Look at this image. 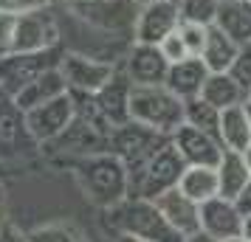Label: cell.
I'll use <instances>...</instances> for the list:
<instances>
[{"label": "cell", "instance_id": "obj_25", "mask_svg": "<svg viewBox=\"0 0 251 242\" xmlns=\"http://www.w3.org/2000/svg\"><path fill=\"white\" fill-rule=\"evenodd\" d=\"M220 113L223 110H217L215 104H209L201 96L183 102V124H192V127L215 132V135H217V130H220Z\"/></svg>", "mask_w": 251, "mask_h": 242}, {"label": "cell", "instance_id": "obj_4", "mask_svg": "<svg viewBox=\"0 0 251 242\" xmlns=\"http://www.w3.org/2000/svg\"><path fill=\"white\" fill-rule=\"evenodd\" d=\"M186 169V161L181 158V152L175 150L172 138L167 144H161L158 152L144 163V169L130 177V197H147L155 200L164 192H170L181 183V175Z\"/></svg>", "mask_w": 251, "mask_h": 242}, {"label": "cell", "instance_id": "obj_17", "mask_svg": "<svg viewBox=\"0 0 251 242\" xmlns=\"http://www.w3.org/2000/svg\"><path fill=\"white\" fill-rule=\"evenodd\" d=\"M209 73H212V70L206 68L203 59L189 57V59H183V62L170 65V73H167V82H164V85H167L178 99L189 102V99H198V96H201L206 79H209Z\"/></svg>", "mask_w": 251, "mask_h": 242}, {"label": "cell", "instance_id": "obj_19", "mask_svg": "<svg viewBox=\"0 0 251 242\" xmlns=\"http://www.w3.org/2000/svg\"><path fill=\"white\" fill-rule=\"evenodd\" d=\"M62 93H68V85H65V76H62V70H59V65H57V68L40 73L34 82H28L14 99H17V104L28 113V110H34L40 104H46V102H51V99L62 96Z\"/></svg>", "mask_w": 251, "mask_h": 242}, {"label": "cell", "instance_id": "obj_26", "mask_svg": "<svg viewBox=\"0 0 251 242\" xmlns=\"http://www.w3.org/2000/svg\"><path fill=\"white\" fill-rule=\"evenodd\" d=\"M183 23H198V25H215L217 12H220V0H178Z\"/></svg>", "mask_w": 251, "mask_h": 242}, {"label": "cell", "instance_id": "obj_22", "mask_svg": "<svg viewBox=\"0 0 251 242\" xmlns=\"http://www.w3.org/2000/svg\"><path fill=\"white\" fill-rule=\"evenodd\" d=\"M186 197H192L195 203H206L212 197L220 195V183H217V166H186L178 183Z\"/></svg>", "mask_w": 251, "mask_h": 242}, {"label": "cell", "instance_id": "obj_35", "mask_svg": "<svg viewBox=\"0 0 251 242\" xmlns=\"http://www.w3.org/2000/svg\"><path fill=\"white\" fill-rule=\"evenodd\" d=\"M243 234H246V237H251V211H246V214H243Z\"/></svg>", "mask_w": 251, "mask_h": 242}, {"label": "cell", "instance_id": "obj_18", "mask_svg": "<svg viewBox=\"0 0 251 242\" xmlns=\"http://www.w3.org/2000/svg\"><path fill=\"white\" fill-rule=\"evenodd\" d=\"M217 183H220V197H228V200L243 197V192L251 183V169L243 158V152L234 150L223 152V158L217 163Z\"/></svg>", "mask_w": 251, "mask_h": 242}, {"label": "cell", "instance_id": "obj_21", "mask_svg": "<svg viewBox=\"0 0 251 242\" xmlns=\"http://www.w3.org/2000/svg\"><path fill=\"white\" fill-rule=\"evenodd\" d=\"M237 51H240V43H234L217 23L209 25V34H206V45H203L201 59L206 62V68L212 70V73H220V70L231 68Z\"/></svg>", "mask_w": 251, "mask_h": 242}, {"label": "cell", "instance_id": "obj_36", "mask_svg": "<svg viewBox=\"0 0 251 242\" xmlns=\"http://www.w3.org/2000/svg\"><path fill=\"white\" fill-rule=\"evenodd\" d=\"M186 242H215V240H209L206 234H195V237H189Z\"/></svg>", "mask_w": 251, "mask_h": 242}, {"label": "cell", "instance_id": "obj_8", "mask_svg": "<svg viewBox=\"0 0 251 242\" xmlns=\"http://www.w3.org/2000/svg\"><path fill=\"white\" fill-rule=\"evenodd\" d=\"M59 57H62L59 48H48V51H37V54H9V57H0V88L9 90L12 96H17L40 73L57 68Z\"/></svg>", "mask_w": 251, "mask_h": 242}, {"label": "cell", "instance_id": "obj_14", "mask_svg": "<svg viewBox=\"0 0 251 242\" xmlns=\"http://www.w3.org/2000/svg\"><path fill=\"white\" fill-rule=\"evenodd\" d=\"M125 73L133 85H164L170 73V62L164 59L158 45L133 43L130 54L125 59Z\"/></svg>", "mask_w": 251, "mask_h": 242}, {"label": "cell", "instance_id": "obj_29", "mask_svg": "<svg viewBox=\"0 0 251 242\" xmlns=\"http://www.w3.org/2000/svg\"><path fill=\"white\" fill-rule=\"evenodd\" d=\"M183 43H186V51L189 57H201L203 54V45H206V34H209V25H198V23H183L178 25Z\"/></svg>", "mask_w": 251, "mask_h": 242}, {"label": "cell", "instance_id": "obj_6", "mask_svg": "<svg viewBox=\"0 0 251 242\" xmlns=\"http://www.w3.org/2000/svg\"><path fill=\"white\" fill-rule=\"evenodd\" d=\"M167 135L155 132L152 127H144L138 121H127V124H119V127L110 132V141H107V152L119 155L125 166L130 169V177L136 172L144 169V163L158 152L161 144H167Z\"/></svg>", "mask_w": 251, "mask_h": 242}, {"label": "cell", "instance_id": "obj_28", "mask_svg": "<svg viewBox=\"0 0 251 242\" xmlns=\"http://www.w3.org/2000/svg\"><path fill=\"white\" fill-rule=\"evenodd\" d=\"M28 242H82V240L68 225H43V228L28 231Z\"/></svg>", "mask_w": 251, "mask_h": 242}, {"label": "cell", "instance_id": "obj_3", "mask_svg": "<svg viewBox=\"0 0 251 242\" xmlns=\"http://www.w3.org/2000/svg\"><path fill=\"white\" fill-rule=\"evenodd\" d=\"M113 211V225L119 234L136 237L144 242H186L183 234L172 228V222L164 217L155 200L147 197H127L125 203H119Z\"/></svg>", "mask_w": 251, "mask_h": 242}, {"label": "cell", "instance_id": "obj_9", "mask_svg": "<svg viewBox=\"0 0 251 242\" xmlns=\"http://www.w3.org/2000/svg\"><path fill=\"white\" fill-rule=\"evenodd\" d=\"M25 118H28V130H31V135L40 141V147L57 141L59 135L71 127V121L76 118L74 93L68 90V93H62V96H57V99H51V102L34 107V110H28Z\"/></svg>", "mask_w": 251, "mask_h": 242}, {"label": "cell", "instance_id": "obj_5", "mask_svg": "<svg viewBox=\"0 0 251 242\" xmlns=\"http://www.w3.org/2000/svg\"><path fill=\"white\" fill-rule=\"evenodd\" d=\"M40 150V141L28 130L25 110L9 90L0 88V161H23Z\"/></svg>", "mask_w": 251, "mask_h": 242}, {"label": "cell", "instance_id": "obj_33", "mask_svg": "<svg viewBox=\"0 0 251 242\" xmlns=\"http://www.w3.org/2000/svg\"><path fill=\"white\" fill-rule=\"evenodd\" d=\"M0 242H28V234H23L14 222L6 220V225L0 228Z\"/></svg>", "mask_w": 251, "mask_h": 242}, {"label": "cell", "instance_id": "obj_44", "mask_svg": "<svg viewBox=\"0 0 251 242\" xmlns=\"http://www.w3.org/2000/svg\"><path fill=\"white\" fill-rule=\"evenodd\" d=\"M234 3H251V0H234Z\"/></svg>", "mask_w": 251, "mask_h": 242}, {"label": "cell", "instance_id": "obj_12", "mask_svg": "<svg viewBox=\"0 0 251 242\" xmlns=\"http://www.w3.org/2000/svg\"><path fill=\"white\" fill-rule=\"evenodd\" d=\"M172 144L181 152V158L186 161V166H217L223 158V141L217 138L215 132L198 130L192 124H181L172 132Z\"/></svg>", "mask_w": 251, "mask_h": 242}, {"label": "cell", "instance_id": "obj_40", "mask_svg": "<svg viewBox=\"0 0 251 242\" xmlns=\"http://www.w3.org/2000/svg\"><path fill=\"white\" fill-rule=\"evenodd\" d=\"M133 3H138V6H147V3H155V0H133Z\"/></svg>", "mask_w": 251, "mask_h": 242}, {"label": "cell", "instance_id": "obj_37", "mask_svg": "<svg viewBox=\"0 0 251 242\" xmlns=\"http://www.w3.org/2000/svg\"><path fill=\"white\" fill-rule=\"evenodd\" d=\"M243 158H246V163H249V169H251V144L243 150Z\"/></svg>", "mask_w": 251, "mask_h": 242}, {"label": "cell", "instance_id": "obj_24", "mask_svg": "<svg viewBox=\"0 0 251 242\" xmlns=\"http://www.w3.org/2000/svg\"><path fill=\"white\" fill-rule=\"evenodd\" d=\"M201 99L215 104L217 110H226V107H234V104L246 102V90L231 79L228 70H220V73H209L203 90H201Z\"/></svg>", "mask_w": 251, "mask_h": 242}, {"label": "cell", "instance_id": "obj_20", "mask_svg": "<svg viewBox=\"0 0 251 242\" xmlns=\"http://www.w3.org/2000/svg\"><path fill=\"white\" fill-rule=\"evenodd\" d=\"M217 138L223 141L226 150H234V152H243L251 144V121H249V113H246V102L226 107L220 113Z\"/></svg>", "mask_w": 251, "mask_h": 242}, {"label": "cell", "instance_id": "obj_45", "mask_svg": "<svg viewBox=\"0 0 251 242\" xmlns=\"http://www.w3.org/2000/svg\"><path fill=\"white\" fill-rule=\"evenodd\" d=\"M0 206H3V192H0Z\"/></svg>", "mask_w": 251, "mask_h": 242}, {"label": "cell", "instance_id": "obj_7", "mask_svg": "<svg viewBox=\"0 0 251 242\" xmlns=\"http://www.w3.org/2000/svg\"><path fill=\"white\" fill-rule=\"evenodd\" d=\"M59 70L65 76L71 93H99L107 82L116 76V65L107 59H96L79 51H62L59 57Z\"/></svg>", "mask_w": 251, "mask_h": 242}, {"label": "cell", "instance_id": "obj_41", "mask_svg": "<svg viewBox=\"0 0 251 242\" xmlns=\"http://www.w3.org/2000/svg\"><path fill=\"white\" fill-rule=\"evenodd\" d=\"M246 113H249V121H251V102H246Z\"/></svg>", "mask_w": 251, "mask_h": 242}, {"label": "cell", "instance_id": "obj_39", "mask_svg": "<svg viewBox=\"0 0 251 242\" xmlns=\"http://www.w3.org/2000/svg\"><path fill=\"white\" fill-rule=\"evenodd\" d=\"M119 242H144V240H136V237H127V234H122V240Z\"/></svg>", "mask_w": 251, "mask_h": 242}, {"label": "cell", "instance_id": "obj_47", "mask_svg": "<svg viewBox=\"0 0 251 242\" xmlns=\"http://www.w3.org/2000/svg\"><path fill=\"white\" fill-rule=\"evenodd\" d=\"M249 240H251V237H249Z\"/></svg>", "mask_w": 251, "mask_h": 242}, {"label": "cell", "instance_id": "obj_43", "mask_svg": "<svg viewBox=\"0 0 251 242\" xmlns=\"http://www.w3.org/2000/svg\"><path fill=\"white\" fill-rule=\"evenodd\" d=\"M76 3H93V0H76Z\"/></svg>", "mask_w": 251, "mask_h": 242}, {"label": "cell", "instance_id": "obj_13", "mask_svg": "<svg viewBox=\"0 0 251 242\" xmlns=\"http://www.w3.org/2000/svg\"><path fill=\"white\" fill-rule=\"evenodd\" d=\"M201 234H206L215 242L240 237L243 234V208L237 206V200L217 195L201 203Z\"/></svg>", "mask_w": 251, "mask_h": 242}, {"label": "cell", "instance_id": "obj_38", "mask_svg": "<svg viewBox=\"0 0 251 242\" xmlns=\"http://www.w3.org/2000/svg\"><path fill=\"white\" fill-rule=\"evenodd\" d=\"M226 242H251L246 234H240V237H231V240H226Z\"/></svg>", "mask_w": 251, "mask_h": 242}, {"label": "cell", "instance_id": "obj_10", "mask_svg": "<svg viewBox=\"0 0 251 242\" xmlns=\"http://www.w3.org/2000/svg\"><path fill=\"white\" fill-rule=\"evenodd\" d=\"M181 25V9L175 0H155L141 6L136 14V25H133V43H144V45H158L167 34H172Z\"/></svg>", "mask_w": 251, "mask_h": 242}, {"label": "cell", "instance_id": "obj_27", "mask_svg": "<svg viewBox=\"0 0 251 242\" xmlns=\"http://www.w3.org/2000/svg\"><path fill=\"white\" fill-rule=\"evenodd\" d=\"M228 73H231V79L246 90V99H249V90H251V43L240 45V51H237V57H234V62H231Z\"/></svg>", "mask_w": 251, "mask_h": 242}, {"label": "cell", "instance_id": "obj_30", "mask_svg": "<svg viewBox=\"0 0 251 242\" xmlns=\"http://www.w3.org/2000/svg\"><path fill=\"white\" fill-rule=\"evenodd\" d=\"M161 54H164V59L170 62V65H175V62H183V59H189V51H186V43H183L181 31L175 28L172 34H167L164 40L158 43Z\"/></svg>", "mask_w": 251, "mask_h": 242}, {"label": "cell", "instance_id": "obj_34", "mask_svg": "<svg viewBox=\"0 0 251 242\" xmlns=\"http://www.w3.org/2000/svg\"><path fill=\"white\" fill-rule=\"evenodd\" d=\"M237 206L243 208V214H246V211H251V183H249V189L243 192V197L237 200Z\"/></svg>", "mask_w": 251, "mask_h": 242}, {"label": "cell", "instance_id": "obj_2", "mask_svg": "<svg viewBox=\"0 0 251 242\" xmlns=\"http://www.w3.org/2000/svg\"><path fill=\"white\" fill-rule=\"evenodd\" d=\"M130 121H138L172 138V132L183 124V99H178L167 85H133Z\"/></svg>", "mask_w": 251, "mask_h": 242}, {"label": "cell", "instance_id": "obj_31", "mask_svg": "<svg viewBox=\"0 0 251 242\" xmlns=\"http://www.w3.org/2000/svg\"><path fill=\"white\" fill-rule=\"evenodd\" d=\"M14 28H17V14L0 12V57L14 54Z\"/></svg>", "mask_w": 251, "mask_h": 242}, {"label": "cell", "instance_id": "obj_46", "mask_svg": "<svg viewBox=\"0 0 251 242\" xmlns=\"http://www.w3.org/2000/svg\"><path fill=\"white\" fill-rule=\"evenodd\" d=\"M246 102H251V90H249V99H246Z\"/></svg>", "mask_w": 251, "mask_h": 242}, {"label": "cell", "instance_id": "obj_11", "mask_svg": "<svg viewBox=\"0 0 251 242\" xmlns=\"http://www.w3.org/2000/svg\"><path fill=\"white\" fill-rule=\"evenodd\" d=\"M59 48V28L54 17L43 9L37 12L17 14V28H14V54H37Z\"/></svg>", "mask_w": 251, "mask_h": 242}, {"label": "cell", "instance_id": "obj_32", "mask_svg": "<svg viewBox=\"0 0 251 242\" xmlns=\"http://www.w3.org/2000/svg\"><path fill=\"white\" fill-rule=\"evenodd\" d=\"M46 0H0V12L6 14H25V12H37L43 9Z\"/></svg>", "mask_w": 251, "mask_h": 242}, {"label": "cell", "instance_id": "obj_15", "mask_svg": "<svg viewBox=\"0 0 251 242\" xmlns=\"http://www.w3.org/2000/svg\"><path fill=\"white\" fill-rule=\"evenodd\" d=\"M155 203L164 211V217L172 222V228L178 234H183L186 240L195 237V234H201V203H195L192 197H186L178 186L170 189V192H164L161 197H155Z\"/></svg>", "mask_w": 251, "mask_h": 242}, {"label": "cell", "instance_id": "obj_42", "mask_svg": "<svg viewBox=\"0 0 251 242\" xmlns=\"http://www.w3.org/2000/svg\"><path fill=\"white\" fill-rule=\"evenodd\" d=\"M3 225H6V217H3V211H0V228H3Z\"/></svg>", "mask_w": 251, "mask_h": 242}, {"label": "cell", "instance_id": "obj_1", "mask_svg": "<svg viewBox=\"0 0 251 242\" xmlns=\"http://www.w3.org/2000/svg\"><path fill=\"white\" fill-rule=\"evenodd\" d=\"M76 180L99 208H116L130 197V169L113 152H93L76 161Z\"/></svg>", "mask_w": 251, "mask_h": 242}, {"label": "cell", "instance_id": "obj_16", "mask_svg": "<svg viewBox=\"0 0 251 242\" xmlns=\"http://www.w3.org/2000/svg\"><path fill=\"white\" fill-rule=\"evenodd\" d=\"M130 90H133L130 76L116 70L113 79L107 82L99 93H93V102L99 107V113H102L113 127L130 121Z\"/></svg>", "mask_w": 251, "mask_h": 242}, {"label": "cell", "instance_id": "obj_23", "mask_svg": "<svg viewBox=\"0 0 251 242\" xmlns=\"http://www.w3.org/2000/svg\"><path fill=\"white\" fill-rule=\"evenodd\" d=\"M217 25H220V28H223L234 43H240V45L251 43V3L220 0Z\"/></svg>", "mask_w": 251, "mask_h": 242}]
</instances>
